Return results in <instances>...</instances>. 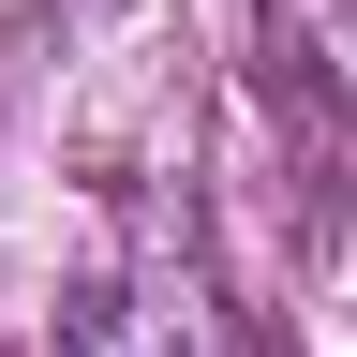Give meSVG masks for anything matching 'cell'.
Listing matches in <instances>:
<instances>
[{
  "label": "cell",
  "mask_w": 357,
  "mask_h": 357,
  "mask_svg": "<svg viewBox=\"0 0 357 357\" xmlns=\"http://www.w3.org/2000/svg\"><path fill=\"white\" fill-rule=\"evenodd\" d=\"M60 357H208V312H194V283H105Z\"/></svg>",
  "instance_id": "obj_1"
}]
</instances>
